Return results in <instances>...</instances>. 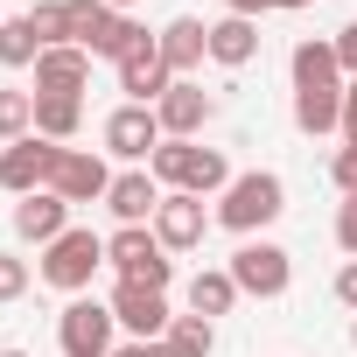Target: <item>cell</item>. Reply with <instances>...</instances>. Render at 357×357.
<instances>
[{"mask_svg": "<svg viewBox=\"0 0 357 357\" xmlns=\"http://www.w3.org/2000/svg\"><path fill=\"white\" fill-rule=\"evenodd\" d=\"M287 70H294V91H343L350 77H343V63H336V43H294V56H287Z\"/></svg>", "mask_w": 357, "mask_h": 357, "instance_id": "cell-18", "label": "cell"}, {"mask_svg": "<svg viewBox=\"0 0 357 357\" xmlns=\"http://www.w3.org/2000/svg\"><path fill=\"white\" fill-rule=\"evenodd\" d=\"M204 231H211L204 197H190V190H168V197H161V211H154V238H161L168 252H197Z\"/></svg>", "mask_w": 357, "mask_h": 357, "instance_id": "cell-11", "label": "cell"}, {"mask_svg": "<svg viewBox=\"0 0 357 357\" xmlns=\"http://www.w3.org/2000/svg\"><path fill=\"white\" fill-rule=\"evenodd\" d=\"M84 84H91V50L63 43L36 56V98H84Z\"/></svg>", "mask_w": 357, "mask_h": 357, "instance_id": "cell-13", "label": "cell"}, {"mask_svg": "<svg viewBox=\"0 0 357 357\" xmlns=\"http://www.w3.org/2000/svg\"><path fill=\"white\" fill-rule=\"evenodd\" d=\"M112 315H119V329L133 336V343H161L168 336V294H154V287H133V280H119L112 287Z\"/></svg>", "mask_w": 357, "mask_h": 357, "instance_id": "cell-10", "label": "cell"}, {"mask_svg": "<svg viewBox=\"0 0 357 357\" xmlns=\"http://www.w3.org/2000/svg\"><path fill=\"white\" fill-rule=\"evenodd\" d=\"M161 183L147 168H126V175H112V190H105V211L119 218V225H154V211H161Z\"/></svg>", "mask_w": 357, "mask_h": 357, "instance_id": "cell-15", "label": "cell"}, {"mask_svg": "<svg viewBox=\"0 0 357 357\" xmlns=\"http://www.w3.org/2000/svg\"><path fill=\"white\" fill-rule=\"evenodd\" d=\"M211 112H218V105H211V91H204V84H190V77H175V84L161 91V105H154V119H161V133H168V140H197V133L211 126Z\"/></svg>", "mask_w": 357, "mask_h": 357, "instance_id": "cell-12", "label": "cell"}, {"mask_svg": "<svg viewBox=\"0 0 357 357\" xmlns=\"http://www.w3.org/2000/svg\"><path fill=\"white\" fill-rule=\"evenodd\" d=\"M336 301L357 315V259H343V266H336Z\"/></svg>", "mask_w": 357, "mask_h": 357, "instance_id": "cell-32", "label": "cell"}, {"mask_svg": "<svg viewBox=\"0 0 357 357\" xmlns=\"http://www.w3.org/2000/svg\"><path fill=\"white\" fill-rule=\"evenodd\" d=\"M98 266H105V238H98L91 225H70L56 245H43V280H50L56 294H70V301L91 287Z\"/></svg>", "mask_w": 357, "mask_h": 357, "instance_id": "cell-4", "label": "cell"}, {"mask_svg": "<svg viewBox=\"0 0 357 357\" xmlns=\"http://www.w3.org/2000/svg\"><path fill=\"white\" fill-rule=\"evenodd\" d=\"M50 190L77 211V204H105V190H112V168H105V154H91V147H63V161H56V175H50Z\"/></svg>", "mask_w": 357, "mask_h": 357, "instance_id": "cell-9", "label": "cell"}, {"mask_svg": "<svg viewBox=\"0 0 357 357\" xmlns=\"http://www.w3.org/2000/svg\"><path fill=\"white\" fill-rule=\"evenodd\" d=\"M287 211V183L273 168H252V175H231V190L218 197V225L225 231H238V238H252V231H266L273 218Z\"/></svg>", "mask_w": 357, "mask_h": 357, "instance_id": "cell-2", "label": "cell"}, {"mask_svg": "<svg viewBox=\"0 0 357 357\" xmlns=\"http://www.w3.org/2000/svg\"><path fill=\"white\" fill-rule=\"evenodd\" d=\"M140 43H154V36H147V29H140L133 15H112V22H105V36L91 43V56H112V63H126V56H133Z\"/></svg>", "mask_w": 357, "mask_h": 357, "instance_id": "cell-25", "label": "cell"}, {"mask_svg": "<svg viewBox=\"0 0 357 357\" xmlns=\"http://www.w3.org/2000/svg\"><path fill=\"white\" fill-rule=\"evenodd\" d=\"M231 308H238L231 266H204V273L190 280V315H231Z\"/></svg>", "mask_w": 357, "mask_h": 357, "instance_id": "cell-20", "label": "cell"}, {"mask_svg": "<svg viewBox=\"0 0 357 357\" xmlns=\"http://www.w3.org/2000/svg\"><path fill=\"white\" fill-rule=\"evenodd\" d=\"M63 231H70V204H63L56 190H36V197L15 204V238H22V245H56Z\"/></svg>", "mask_w": 357, "mask_h": 357, "instance_id": "cell-14", "label": "cell"}, {"mask_svg": "<svg viewBox=\"0 0 357 357\" xmlns=\"http://www.w3.org/2000/svg\"><path fill=\"white\" fill-rule=\"evenodd\" d=\"M336 245L357 259V197H343V204H336Z\"/></svg>", "mask_w": 357, "mask_h": 357, "instance_id": "cell-31", "label": "cell"}, {"mask_svg": "<svg viewBox=\"0 0 357 357\" xmlns=\"http://www.w3.org/2000/svg\"><path fill=\"white\" fill-rule=\"evenodd\" d=\"M36 133V91H15V84H0V147H15Z\"/></svg>", "mask_w": 357, "mask_h": 357, "instance_id": "cell-23", "label": "cell"}, {"mask_svg": "<svg viewBox=\"0 0 357 357\" xmlns=\"http://www.w3.org/2000/svg\"><path fill=\"white\" fill-rule=\"evenodd\" d=\"M161 140H168V133H161L154 105H119V112L105 119V154H112V161H133V168H147Z\"/></svg>", "mask_w": 357, "mask_h": 357, "instance_id": "cell-8", "label": "cell"}, {"mask_svg": "<svg viewBox=\"0 0 357 357\" xmlns=\"http://www.w3.org/2000/svg\"><path fill=\"white\" fill-rule=\"evenodd\" d=\"M0 22H8V15H0Z\"/></svg>", "mask_w": 357, "mask_h": 357, "instance_id": "cell-41", "label": "cell"}, {"mask_svg": "<svg viewBox=\"0 0 357 357\" xmlns=\"http://www.w3.org/2000/svg\"><path fill=\"white\" fill-rule=\"evenodd\" d=\"M147 175L161 190H190V197H225L231 190V161L218 147H197V140H161Z\"/></svg>", "mask_w": 357, "mask_h": 357, "instance_id": "cell-1", "label": "cell"}, {"mask_svg": "<svg viewBox=\"0 0 357 357\" xmlns=\"http://www.w3.org/2000/svg\"><path fill=\"white\" fill-rule=\"evenodd\" d=\"M140 357H183V350H175V343L161 336V343H140Z\"/></svg>", "mask_w": 357, "mask_h": 357, "instance_id": "cell-35", "label": "cell"}, {"mask_svg": "<svg viewBox=\"0 0 357 357\" xmlns=\"http://www.w3.org/2000/svg\"><path fill=\"white\" fill-rule=\"evenodd\" d=\"M112 329H119L112 301H91V294H77V301L56 315V343H63V357H112V350H119Z\"/></svg>", "mask_w": 357, "mask_h": 357, "instance_id": "cell-5", "label": "cell"}, {"mask_svg": "<svg viewBox=\"0 0 357 357\" xmlns=\"http://www.w3.org/2000/svg\"><path fill=\"white\" fill-rule=\"evenodd\" d=\"M252 56H259V29H252L245 15L211 22V63H218V70H245Z\"/></svg>", "mask_w": 357, "mask_h": 357, "instance_id": "cell-19", "label": "cell"}, {"mask_svg": "<svg viewBox=\"0 0 357 357\" xmlns=\"http://www.w3.org/2000/svg\"><path fill=\"white\" fill-rule=\"evenodd\" d=\"M266 8H280V15H294V8H308V0H266Z\"/></svg>", "mask_w": 357, "mask_h": 357, "instance_id": "cell-37", "label": "cell"}, {"mask_svg": "<svg viewBox=\"0 0 357 357\" xmlns=\"http://www.w3.org/2000/svg\"><path fill=\"white\" fill-rule=\"evenodd\" d=\"M56 161H63V147H56V140H43V133H29V140H15V147H0V190H8L15 204H22V197H36V190H50Z\"/></svg>", "mask_w": 357, "mask_h": 357, "instance_id": "cell-6", "label": "cell"}, {"mask_svg": "<svg viewBox=\"0 0 357 357\" xmlns=\"http://www.w3.org/2000/svg\"><path fill=\"white\" fill-rule=\"evenodd\" d=\"M231 280H238V294L280 301V294H287V280H294V259H287L273 238H245V245L231 252Z\"/></svg>", "mask_w": 357, "mask_h": 357, "instance_id": "cell-7", "label": "cell"}, {"mask_svg": "<svg viewBox=\"0 0 357 357\" xmlns=\"http://www.w3.org/2000/svg\"><path fill=\"white\" fill-rule=\"evenodd\" d=\"M105 266H112L119 280H133V287H154V294H168V280H175V259H168V245L154 238V225H119V231L105 238Z\"/></svg>", "mask_w": 357, "mask_h": 357, "instance_id": "cell-3", "label": "cell"}, {"mask_svg": "<svg viewBox=\"0 0 357 357\" xmlns=\"http://www.w3.org/2000/svg\"><path fill=\"white\" fill-rule=\"evenodd\" d=\"M225 8H231V15H245V22H252V15H259V8H266V0H225Z\"/></svg>", "mask_w": 357, "mask_h": 357, "instance_id": "cell-36", "label": "cell"}, {"mask_svg": "<svg viewBox=\"0 0 357 357\" xmlns=\"http://www.w3.org/2000/svg\"><path fill=\"white\" fill-rule=\"evenodd\" d=\"M63 8H70V43H77V50H91V43L105 36V22H112L105 0H63Z\"/></svg>", "mask_w": 357, "mask_h": 357, "instance_id": "cell-28", "label": "cell"}, {"mask_svg": "<svg viewBox=\"0 0 357 357\" xmlns=\"http://www.w3.org/2000/svg\"><path fill=\"white\" fill-rule=\"evenodd\" d=\"M22 294H29V259L0 252V301H22Z\"/></svg>", "mask_w": 357, "mask_h": 357, "instance_id": "cell-29", "label": "cell"}, {"mask_svg": "<svg viewBox=\"0 0 357 357\" xmlns=\"http://www.w3.org/2000/svg\"><path fill=\"white\" fill-rule=\"evenodd\" d=\"M343 140H357V77L343 84Z\"/></svg>", "mask_w": 357, "mask_h": 357, "instance_id": "cell-34", "label": "cell"}, {"mask_svg": "<svg viewBox=\"0 0 357 357\" xmlns=\"http://www.w3.org/2000/svg\"><path fill=\"white\" fill-rule=\"evenodd\" d=\"M105 8H112V15H126V8H133V0H105Z\"/></svg>", "mask_w": 357, "mask_h": 357, "instance_id": "cell-38", "label": "cell"}, {"mask_svg": "<svg viewBox=\"0 0 357 357\" xmlns=\"http://www.w3.org/2000/svg\"><path fill=\"white\" fill-rule=\"evenodd\" d=\"M168 343L183 350V357H211L218 350V329H211V315H175L168 322Z\"/></svg>", "mask_w": 357, "mask_h": 357, "instance_id": "cell-26", "label": "cell"}, {"mask_svg": "<svg viewBox=\"0 0 357 357\" xmlns=\"http://www.w3.org/2000/svg\"><path fill=\"white\" fill-rule=\"evenodd\" d=\"M29 29H36L43 50H63V43H70V8H63V0H36V8H29Z\"/></svg>", "mask_w": 357, "mask_h": 357, "instance_id": "cell-27", "label": "cell"}, {"mask_svg": "<svg viewBox=\"0 0 357 357\" xmlns=\"http://www.w3.org/2000/svg\"><path fill=\"white\" fill-rule=\"evenodd\" d=\"M168 84H175V70L161 63V43H140V50L119 63V91H126V105H161Z\"/></svg>", "mask_w": 357, "mask_h": 357, "instance_id": "cell-16", "label": "cell"}, {"mask_svg": "<svg viewBox=\"0 0 357 357\" xmlns=\"http://www.w3.org/2000/svg\"><path fill=\"white\" fill-rule=\"evenodd\" d=\"M336 43V63H343V77H357V22L343 29V36H329Z\"/></svg>", "mask_w": 357, "mask_h": 357, "instance_id": "cell-33", "label": "cell"}, {"mask_svg": "<svg viewBox=\"0 0 357 357\" xmlns=\"http://www.w3.org/2000/svg\"><path fill=\"white\" fill-rule=\"evenodd\" d=\"M36 56H43V43H36L29 15H8V22H0V63H8V70H36Z\"/></svg>", "mask_w": 357, "mask_h": 357, "instance_id": "cell-24", "label": "cell"}, {"mask_svg": "<svg viewBox=\"0 0 357 357\" xmlns=\"http://www.w3.org/2000/svg\"><path fill=\"white\" fill-rule=\"evenodd\" d=\"M0 357H29V350H0Z\"/></svg>", "mask_w": 357, "mask_h": 357, "instance_id": "cell-40", "label": "cell"}, {"mask_svg": "<svg viewBox=\"0 0 357 357\" xmlns=\"http://www.w3.org/2000/svg\"><path fill=\"white\" fill-rule=\"evenodd\" d=\"M154 43H161V63H168L175 77H190V70L211 56V22H197V15H175V22H168Z\"/></svg>", "mask_w": 357, "mask_h": 357, "instance_id": "cell-17", "label": "cell"}, {"mask_svg": "<svg viewBox=\"0 0 357 357\" xmlns=\"http://www.w3.org/2000/svg\"><path fill=\"white\" fill-rule=\"evenodd\" d=\"M329 183H336L343 197H357V140H343V147H336V161H329Z\"/></svg>", "mask_w": 357, "mask_h": 357, "instance_id": "cell-30", "label": "cell"}, {"mask_svg": "<svg viewBox=\"0 0 357 357\" xmlns=\"http://www.w3.org/2000/svg\"><path fill=\"white\" fill-rule=\"evenodd\" d=\"M350 350H357V315H350Z\"/></svg>", "mask_w": 357, "mask_h": 357, "instance_id": "cell-39", "label": "cell"}, {"mask_svg": "<svg viewBox=\"0 0 357 357\" xmlns=\"http://www.w3.org/2000/svg\"><path fill=\"white\" fill-rule=\"evenodd\" d=\"M77 126H84V98H36V133L43 140H77Z\"/></svg>", "mask_w": 357, "mask_h": 357, "instance_id": "cell-22", "label": "cell"}, {"mask_svg": "<svg viewBox=\"0 0 357 357\" xmlns=\"http://www.w3.org/2000/svg\"><path fill=\"white\" fill-rule=\"evenodd\" d=\"M294 126L301 133H343V91H294Z\"/></svg>", "mask_w": 357, "mask_h": 357, "instance_id": "cell-21", "label": "cell"}]
</instances>
